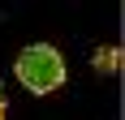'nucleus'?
<instances>
[{"instance_id": "f03ea898", "label": "nucleus", "mask_w": 125, "mask_h": 120, "mask_svg": "<svg viewBox=\"0 0 125 120\" xmlns=\"http://www.w3.org/2000/svg\"><path fill=\"white\" fill-rule=\"evenodd\" d=\"M116 64H121V56H116L112 47H108V51H95V69H99V73H116Z\"/></svg>"}, {"instance_id": "20e7f679", "label": "nucleus", "mask_w": 125, "mask_h": 120, "mask_svg": "<svg viewBox=\"0 0 125 120\" xmlns=\"http://www.w3.org/2000/svg\"><path fill=\"white\" fill-rule=\"evenodd\" d=\"M0 120H4V107H0Z\"/></svg>"}, {"instance_id": "f257e3e1", "label": "nucleus", "mask_w": 125, "mask_h": 120, "mask_svg": "<svg viewBox=\"0 0 125 120\" xmlns=\"http://www.w3.org/2000/svg\"><path fill=\"white\" fill-rule=\"evenodd\" d=\"M13 73H17V82L30 94H52L65 82V60H61V51L52 47V43H30V47L17 51Z\"/></svg>"}, {"instance_id": "7ed1b4c3", "label": "nucleus", "mask_w": 125, "mask_h": 120, "mask_svg": "<svg viewBox=\"0 0 125 120\" xmlns=\"http://www.w3.org/2000/svg\"><path fill=\"white\" fill-rule=\"evenodd\" d=\"M0 107H4V86H0Z\"/></svg>"}]
</instances>
